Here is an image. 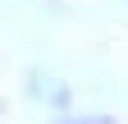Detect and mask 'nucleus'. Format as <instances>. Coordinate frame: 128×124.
Segmentation results:
<instances>
[{
    "instance_id": "1",
    "label": "nucleus",
    "mask_w": 128,
    "mask_h": 124,
    "mask_svg": "<svg viewBox=\"0 0 128 124\" xmlns=\"http://www.w3.org/2000/svg\"><path fill=\"white\" fill-rule=\"evenodd\" d=\"M64 124H110V119H64Z\"/></svg>"
}]
</instances>
